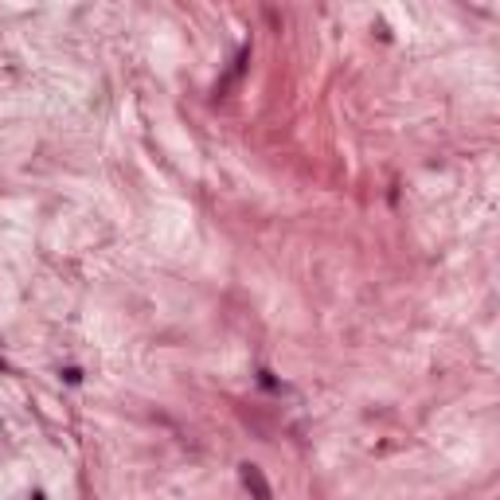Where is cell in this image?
<instances>
[{
	"instance_id": "cell-1",
	"label": "cell",
	"mask_w": 500,
	"mask_h": 500,
	"mask_svg": "<svg viewBox=\"0 0 500 500\" xmlns=\"http://www.w3.org/2000/svg\"><path fill=\"white\" fill-rule=\"evenodd\" d=\"M238 469H242V485H246L250 493H258V497H270V485L262 481L258 465H238Z\"/></svg>"
},
{
	"instance_id": "cell-2",
	"label": "cell",
	"mask_w": 500,
	"mask_h": 500,
	"mask_svg": "<svg viewBox=\"0 0 500 500\" xmlns=\"http://www.w3.org/2000/svg\"><path fill=\"white\" fill-rule=\"evenodd\" d=\"M63 379L74 387V383H82V371H78V367H63Z\"/></svg>"
}]
</instances>
